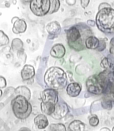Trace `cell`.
Listing matches in <instances>:
<instances>
[{
    "mask_svg": "<svg viewBox=\"0 0 114 131\" xmlns=\"http://www.w3.org/2000/svg\"><path fill=\"white\" fill-rule=\"evenodd\" d=\"M66 32L69 47L76 51L85 49L86 39L94 35L90 27L83 23L71 26Z\"/></svg>",
    "mask_w": 114,
    "mask_h": 131,
    "instance_id": "6da1fadb",
    "label": "cell"
},
{
    "mask_svg": "<svg viewBox=\"0 0 114 131\" xmlns=\"http://www.w3.org/2000/svg\"><path fill=\"white\" fill-rule=\"evenodd\" d=\"M44 82L50 88L59 90L67 86L68 78L66 72L61 68L52 67L49 68L44 76Z\"/></svg>",
    "mask_w": 114,
    "mask_h": 131,
    "instance_id": "7a4b0ae2",
    "label": "cell"
},
{
    "mask_svg": "<svg viewBox=\"0 0 114 131\" xmlns=\"http://www.w3.org/2000/svg\"><path fill=\"white\" fill-rule=\"evenodd\" d=\"M98 29L106 35L114 34V9L106 7L98 10L96 17Z\"/></svg>",
    "mask_w": 114,
    "mask_h": 131,
    "instance_id": "3957f363",
    "label": "cell"
},
{
    "mask_svg": "<svg viewBox=\"0 0 114 131\" xmlns=\"http://www.w3.org/2000/svg\"><path fill=\"white\" fill-rule=\"evenodd\" d=\"M110 71L109 69H104L98 74L88 77L86 81V86L88 92L96 95L103 94Z\"/></svg>",
    "mask_w": 114,
    "mask_h": 131,
    "instance_id": "277c9868",
    "label": "cell"
},
{
    "mask_svg": "<svg viewBox=\"0 0 114 131\" xmlns=\"http://www.w3.org/2000/svg\"><path fill=\"white\" fill-rule=\"evenodd\" d=\"M12 110L18 119H25L28 118L32 112V107L29 100L21 95H17L11 102Z\"/></svg>",
    "mask_w": 114,
    "mask_h": 131,
    "instance_id": "5b68a950",
    "label": "cell"
},
{
    "mask_svg": "<svg viewBox=\"0 0 114 131\" xmlns=\"http://www.w3.org/2000/svg\"><path fill=\"white\" fill-rule=\"evenodd\" d=\"M41 109L42 113L51 115L55 110L58 102V93L55 89L48 88L41 93Z\"/></svg>",
    "mask_w": 114,
    "mask_h": 131,
    "instance_id": "8992f818",
    "label": "cell"
},
{
    "mask_svg": "<svg viewBox=\"0 0 114 131\" xmlns=\"http://www.w3.org/2000/svg\"><path fill=\"white\" fill-rule=\"evenodd\" d=\"M50 7V0H32L30 3L31 11L38 17H43L48 15Z\"/></svg>",
    "mask_w": 114,
    "mask_h": 131,
    "instance_id": "52a82bcc",
    "label": "cell"
},
{
    "mask_svg": "<svg viewBox=\"0 0 114 131\" xmlns=\"http://www.w3.org/2000/svg\"><path fill=\"white\" fill-rule=\"evenodd\" d=\"M46 29L48 33V39L50 40H53L58 37L62 30L60 23L56 21L48 23L46 26Z\"/></svg>",
    "mask_w": 114,
    "mask_h": 131,
    "instance_id": "ba28073f",
    "label": "cell"
},
{
    "mask_svg": "<svg viewBox=\"0 0 114 131\" xmlns=\"http://www.w3.org/2000/svg\"><path fill=\"white\" fill-rule=\"evenodd\" d=\"M69 112L68 106L64 102L58 103L55 106V110L51 116L56 119H60L65 116Z\"/></svg>",
    "mask_w": 114,
    "mask_h": 131,
    "instance_id": "9c48e42d",
    "label": "cell"
},
{
    "mask_svg": "<svg viewBox=\"0 0 114 131\" xmlns=\"http://www.w3.org/2000/svg\"><path fill=\"white\" fill-rule=\"evenodd\" d=\"M66 53L65 48L61 43L54 44L51 50L50 54L53 58L61 59L64 56Z\"/></svg>",
    "mask_w": 114,
    "mask_h": 131,
    "instance_id": "30bf717a",
    "label": "cell"
},
{
    "mask_svg": "<svg viewBox=\"0 0 114 131\" xmlns=\"http://www.w3.org/2000/svg\"><path fill=\"white\" fill-rule=\"evenodd\" d=\"M81 85L78 83L72 82L68 85L66 88L67 95L72 97H76L78 96L81 92Z\"/></svg>",
    "mask_w": 114,
    "mask_h": 131,
    "instance_id": "8fae6325",
    "label": "cell"
},
{
    "mask_svg": "<svg viewBox=\"0 0 114 131\" xmlns=\"http://www.w3.org/2000/svg\"><path fill=\"white\" fill-rule=\"evenodd\" d=\"M35 75L34 68L31 65H25L21 71V76L24 81L31 80L34 77Z\"/></svg>",
    "mask_w": 114,
    "mask_h": 131,
    "instance_id": "7c38bea8",
    "label": "cell"
},
{
    "mask_svg": "<svg viewBox=\"0 0 114 131\" xmlns=\"http://www.w3.org/2000/svg\"><path fill=\"white\" fill-rule=\"evenodd\" d=\"M27 28V24L25 21L19 18L13 24L12 30L14 33L19 34L25 32Z\"/></svg>",
    "mask_w": 114,
    "mask_h": 131,
    "instance_id": "4fadbf2b",
    "label": "cell"
},
{
    "mask_svg": "<svg viewBox=\"0 0 114 131\" xmlns=\"http://www.w3.org/2000/svg\"><path fill=\"white\" fill-rule=\"evenodd\" d=\"M34 122L35 125L39 129L45 128L49 125V121L47 117L44 114H39L36 116Z\"/></svg>",
    "mask_w": 114,
    "mask_h": 131,
    "instance_id": "5bb4252c",
    "label": "cell"
},
{
    "mask_svg": "<svg viewBox=\"0 0 114 131\" xmlns=\"http://www.w3.org/2000/svg\"><path fill=\"white\" fill-rule=\"evenodd\" d=\"M99 39L94 35L91 36L86 39L85 46L87 49L96 50L99 46Z\"/></svg>",
    "mask_w": 114,
    "mask_h": 131,
    "instance_id": "9a60e30c",
    "label": "cell"
},
{
    "mask_svg": "<svg viewBox=\"0 0 114 131\" xmlns=\"http://www.w3.org/2000/svg\"><path fill=\"white\" fill-rule=\"evenodd\" d=\"M16 96L21 95L25 97L28 100L30 99L31 93L30 90L25 86H20L17 88L14 91Z\"/></svg>",
    "mask_w": 114,
    "mask_h": 131,
    "instance_id": "2e32d148",
    "label": "cell"
},
{
    "mask_svg": "<svg viewBox=\"0 0 114 131\" xmlns=\"http://www.w3.org/2000/svg\"><path fill=\"white\" fill-rule=\"evenodd\" d=\"M85 125L81 121L75 120L71 122L68 127V130L84 131L85 130Z\"/></svg>",
    "mask_w": 114,
    "mask_h": 131,
    "instance_id": "e0dca14e",
    "label": "cell"
},
{
    "mask_svg": "<svg viewBox=\"0 0 114 131\" xmlns=\"http://www.w3.org/2000/svg\"><path fill=\"white\" fill-rule=\"evenodd\" d=\"M11 48L15 52L24 50L23 49L24 44L22 40L20 38H14L11 43Z\"/></svg>",
    "mask_w": 114,
    "mask_h": 131,
    "instance_id": "ac0fdd59",
    "label": "cell"
},
{
    "mask_svg": "<svg viewBox=\"0 0 114 131\" xmlns=\"http://www.w3.org/2000/svg\"><path fill=\"white\" fill-rule=\"evenodd\" d=\"M50 10L48 15H51L56 13L59 10L61 6L60 0H50Z\"/></svg>",
    "mask_w": 114,
    "mask_h": 131,
    "instance_id": "d6986e66",
    "label": "cell"
},
{
    "mask_svg": "<svg viewBox=\"0 0 114 131\" xmlns=\"http://www.w3.org/2000/svg\"><path fill=\"white\" fill-rule=\"evenodd\" d=\"M113 101L111 99L107 97L103 99L101 104L102 107L105 110L110 111L112 109Z\"/></svg>",
    "mask_w": 114,
    "mask_h": 131,
    "instance_id": "ffe728a7",
    "label": "cell"
},
{
    "mask_svg": "<svg viewBox=\"0 0 114 131\" xmlns=\"http://www.w3.org/2000/svg\"><path fill=\"white\" fill-rule=\"evenodd\" d=\"M49 130L52 131H66V129L64 124L62 123H52L50 125Z\"/></svg>",
    "mask_w": 114,
    "mask_h": 131,
    "instance_id": "44dd1931",
    "label": "cell"
},
{
    "mask_svg": "<svg viewBox=\"0 0 114 131\" xmlns=\"http://www.w3.org/2000/svg\"><path fill=\"white\" fill-rule=\"evenodd\" d=\"M10 42L9 37L2 30L0 31V47L6 46Z\"/></svg>",
    "mask_w": 114,
    "mask_h": 131,
    "instance_id": "7402d4cb",
    "label": "cell"
},
{
    "mask_svg": "<svg viewBox=\"0 0 114 131\" xmlns=\"http://www.w3.org/2000/svg\"><path fill=\"white\" fill-rule=\"evenodd\" d=\"M99 44L98 47L96 49V50L99 52H101L104 51L107 47L106 41L108 40L107 38H104L100 39Z\"/></svg>",
    "mask_w": 114,
    "mask_h": 131,
    "instance_id": "603a6c76",
    "label": "cell"
},
{
    "mask_svg": "<svg viewBox=\"0 0 114 131\" xmlns=\"http://www.w3.org/2000/svg\"><path fill=\"white\" fill-rule=\"evenodd\" d=\"M99 123V120L96 116H93L89 119V125L93 127H96Z\"/></svg>",
    "mask_w": 114,
    "mask_h": 131,
    "instance_id": "cb8c5ba5",
    "label": "cell"
},
{
    "mask_svg": "<svg viewBox=\"0 0 114 131\" xmlns=\"http://www.w3.org/2000/svg\"><path fill=\"white\" fill-rule=\"evenodd\" d=\"M100 66L104 69H111L110 64L107 57H104L102 58L100 63Z\"/></svg>",
    "mask_w": 114,
    "mask_h": 131,
    "instance_id": "d4e9b609",
    "label": "cell"
},
{
    "mask_svg": "<svg viewBox=\"0 0 114 131\" xmlns=\"http://www.w3.org/2000/svg\"><path fill=\"white\" fill-rule=\"evenodd\" d=\"M107 57L110 64V68L111 69L114 66V53H110L107 56Z\"/></svg>",
    "mask_w": 114,
    "mask_h": 131,
    "instance_id": "484cf974",
    "label": "cell"
},
{
    "mask_svg": "<svg viewBox=\"0 0 114 131\" xmlns=\"http://www.w3.org/2000/svg\"><path fill=\"white\" fill-rule=\"evenodd\" d=\"M90 2V0H81V6L83 8L85 9L88 7Z\"/></svg>",
    "mask_w": 114,
    "mask_h": 131,
    "instance_id": "4316f807",
    "label": "cell"
},
{
    "mask_svg": "<svg viewBox=\"0 0 114 131\" xmlns=\"http://www.w3.org/2000/svg\"><path fill=\"white\" fill-rule=\"evenodd\" d=\"M0 80H1V81H0V88L1 89L4 88L6 87V80L4 77L1 76Z\"/></svg>",
    "mask_w": 114,
    "mask_h": 131,
    "instance_id": "83f0119b",
    "label": "cell"
},
{
    "mask_svg": "<svg viewBox=\"0 0 114 131\" xmlns=\"http://www.w3.org/2000/svg\"><path fill=\"white\" fill-rule=\"evenodd\" d=\"M111 6L107 3H100L98 7V10H100L102 8H105L106 7H111Z\"/></svg>",
    "mask_w": 114,
    "mask_h": 131,
    "instance_id": "f1b7e54d",
    "label": "cell"
},
{
    "mask_svg": "<svg viewBox=\"0 0 114 131\" xmlns=\"http://www.w3.org/2000/svg\"><path fill=\"white\" fill-rule=\"evenodd\" d=\"M87 23V25L92 27H95L96 24V21L95 20L91 19L88 20Z\"/></svg>",
    "mask_w": 114,
    "mask_h": 131,
    "instance_id": "f546056e",
    "label": "cell"
},
{
    "mask_svg": "<svg viewBox=\"0 0 114 131\" xmlns=\"http://www.w3.org/2000/svg\"><path fill=\"white\" fill-rule=\"evenodd\" d=\"M66 73L67 77H68L69 78L70 81L72 82V81H73V78H72L73 74L72 72L70 71H67L66 72Z\"/></svg>",
    "mask_w": 114,
    "mask_h": 131,
    "instance_id": "4dcf8cb0",
    "label": "cell"
},
{
    "mask_svg": "<svg viewBox=\"0 0 114 131\" xmlns=\"http://www.w3.org/2000/svg\"><path fill=\"white\" fill-rule=\"evenodd\" d=\"M110 48H111L114 49V36L110 40Z\"/></svg>",
    "mask_w": 114,
    "mask_h": 131,
    "instance_id": "1f68e13d",
    "label": "cell"
},
{
    "mask_svg": "<svg viewBox=\"0 0 114 131\" xmlns=\"http://www.w3.org/2000/svg\"><path fill=\"white\" fill-rule=\"evenodd\" d=\"M100 130L101 131H111V130L110 129L107 128V127H104L101 128Z\"/></svg>",
    "mask_w": 114,
    "mask_h": 131,
    "instance_id": "d6a6232c",
    "label": "cell"
},
{
    "mask_svg": "<svg viewBox=\"0 0 114 131\" xmlns=\"http://www.w3.org/2000/svg\"><path fill=\"white\" fill-rule=\"evenodd\" d=\"M20 131H31L30 129L28 128H26V127H23V128H21L19 130Z\"/></svg>",
    "mask_w": 114,
    "mask_h": 131,
    "instance_id": "836d02e7",
    "label": "cell"
},
{
    "mask_svg": "<svg viewBox=\"0 0 114 131\" xmlns=\"http://www.w3.org/2000/svg\"><path fill=\"white\" fill-rule=\"evenodd\" d=\"M31 1L32 0H21V1L24 3L27 4L29 3H30Z\"/></svg>",
    "mask_w": 114,
    "mask_h": 131,
    "instance_id": "e575fe53",
    "label": "cell"
},
{
    "mask_svg": "<svg viewBox=\"0 0 114 131\" xmlns=\"http://www.w3.org/2000/svg\"><path fill=\"white\" fill-rule=\"evenodd\" d=\"M111 70L112 71L113 75L114 76V66L112 68Z\"/></svg>",
    "mask_w": 114,
    "mask_h": 131,
    "instance_id": "d590c367",
    "label": "cell"
},
{
    "mask_svg": "<svg viewBox=\"0 0 114 131\" xmlns=\"http://www.w3.org/2000/svg\"><path fill=\"white\" fill-rule=\"evenodd\" d=\"M111 99L112 100L113 102H114V96H113L111 98Z\"/></svg>",
    "mask_w": 114,
    "mask_h": 131,
    "instance_id": "8d00e7d4",
    "label": "cell"
},
{
    "mask_svg": "<svg viewBox=\"0 0 114 131\" xmlns=\"http://www.w3.org/2000/svg\"><path fill=\"white\" fill-rule=\"evenodd\" d=\"M1 97L2 96V90H1Z\"/></svg>",
    "mask_w": 114,
    "mask_h": 131,
    "instance_id": "74e56055",
    "label": "cell"
},
{
    "mask_svg": "<svg viewBox=\"0 0 114 131\" xmlns=\"http://www.w3.org/2000/svg\"><path fill=\"white\" fill-rule=\"evenodd\" d=\"M112 130L113 131H114V126L113 127V128Z\"/></svg>",
    "mask_w": 114,
    "mask_h": 131,
    "instance_id": "f35d334b",
    "label": "cell"
}]
</instances>
